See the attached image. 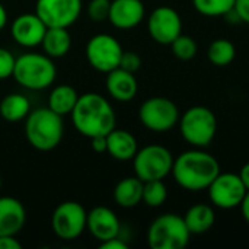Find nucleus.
Instances as JSON below:
<instances>
[{
	"instance_id": "nucleus-3",
	"label": "nucleus",
	"mask_w": 249,
	"mask_h": 249,
	"mask_svg": "<svg viewBox=\"0 0 249 249\" xmlns=\"http://www.w3.org/2000/svg\"><path fill=\"white\" fill-rule=\"evenodd\" d=\"M25 120L26 140L34 149L50 152L61 143L64 134L63 118L48 107L31 111Z\"/></svg>"
},
{
	"instance_id": "nucleus-21",
	"label": "nucleus",
	"mask_w": 249,
	"mask_h": 249,
	"mask_svg": "<svg viewBox=\"0 0 249 249\" xmlns=\"http://www.w3.org/2000/svg\"><path fill=\"white\" fill-rule=\"evenodd\" d=\"M184 222L191 235H201L213 228L216 214L213 207L209 204H194L187 210Z\"/></svg>"
},
{
	"instance_id": "nucleus-29",
	"label": "nucleus",
	"mask_w": 249,
	"mask_h": 249,
	"mask_svg": "<svg viewBox=\"0 0 249 249\" xmlns=\"http://www.w3.org/2000/svg\"><path fill=\"white\" fill-rule=\"evenodd\" d=\"M109 0H90L88 4V16L93 22H102L108 19L109 15Z\"/></svg>"
},
{
	"instance_id": "nucleus-5",
	"label": "nucleus",
	"mask_w": 249,
	"mask_h": 249,
	"mask_svg": "<svg viewBox=\"0 0 249 249\" xmlns=\"http://www.w3.org/2000/svg\"><path fill=\"white\" fill-rule=\"evenodd\" d=\"M179 130L184 140L194 147H207L217 131V118L214 112L203 105L188 108L179 118Z\"/></svg>"
},
{
	"instance_id": "nucleus-22",
	"label": "nucleus",
	"mask_w": 249,
	"mask_h": 249,
	"mask_svg": "<svg viewBox=\"0 0 249 249\" xmlns=\"http://www.w3.org/2000/svg\"><path fill=\"white\" fill-rule=\"evenodd\" d=\"M41 45L48 57L60 58L70 51L71 35L67 28H47Z\"/></svg>"
},
{
	"instance_id": "nucleus-17",
	"label": "nucleus",
	"mask_w": 249,
	"mask_h": 249,
	"mask_svg": "<svg viewBox=\"0 0 249 249\" xmlns=\"http://www.w3.org/2000/svg\"><path fill=\"white\" fill-rule=\"evenodd\" d=\"M105 86L109 96L118 102H130L139 90L134 73L127 71L121 67H117L107 73Z\"/></svg>"
},
{
	"instance_id": "nucleus-24",
	"label": "nucleus",
	"mask_w": 249,
	"mask_h": 249,
	"mask_svg": "<svg viewBox=\"0 0 249 249\" xmlns=\"http://www.w3.org/2000/svg\"><path fill=\"white\" fill-rule=\"evenodd\" d=\"M79 99L77 90L70 85H58L55 86L48 96V108L58 115L71 114L76 102Z\"/></svg>"
},
{
	"instance_id": "nucleus-1",
	"label": "nucleus",
	"mask_w": 249,
	"mask_h": 249,
	"mask_svg": "<svg viewBox=\"0 0 249 249\" xmlns=\"http://www.w3.org/2000/svg\"><path fill=\"white\" fill-rule=\"evenodd\" d=\"M70 115L74 128L88 139L107 136L115 128V111L108 99L99 93L88 92L79 95Z\"/></svg>"
},
{
	"instance_id": "nucleus-12",
	"label": "nucleus",
	"mask_w": 249,
	"mask_h": 249,
	"mask_svg": "<svg viewBox=\"0 0 249 249\" xmlns=\"http://www.w3.org/2000/svg\"><path fill=\"white\" fill-rule=\"evenodd\" d=\"M82 0H36L35 13L47 28H69L80 16Z\"/></svg>"
},
{
	"instance_id": "nucleus-9",
	"label": "nucleus",
	"mask_w": 249,
	"mask_h": 249,
	"mask_svg": "<svg viewBox=\"0 0 249 249\" xmlns=\"http://www.w3.org/2000/svg\"><path fill=\"white\" fill-rule=\"evenodd\" d=\"M88 212L77 201H64L55 207L51 216V228L61 241H74L86 229Z\"/></svg>"
},
{
	"instance_id": "nucleus-11",
	"label": "nucleus",
	"mask_w": 249,
	"mask_h": 249,
	"mask_svg": "<svg viewBox=\"0 0 249 249\" xmlns=\"http://www.w3.org/2000/svg\"><path fill=\"white\" fill-rule=\"evenodd\" d=\"M209 198L213 206L222 210H231L239 207L245 194L247 188L239 178V174H219L213 182L209 185Z\"/></svg>"
},
{
	"instance_id": "nucleus-36",
	"label": "nucleus",
	"mask_w": 249,
	"mask_h": 249,
	"mask_svg": "<svg viewBox=\"0 0 249 249\" xmlns=\"http://www.w3.org/2000/svg\"><path fill=\"white\" fill-rule=\"evenodd\" d=\"M239 178L242 179L245 188L249 190V162L248 163H245V165L241 168V171H239Z\"/></svg>"
},
{
	"instance_id": "nucleus-15",
	"label": "nucleus",
	"mask_w": 249,
	"mask_h": 249,
	"mask_svg": "<svg viewBox=\"0 0 249 249\" xmlns=\"http://www.w3.org/2000/svg\"><path fill=\"white\" fill-rule=\"evenodd\" d=\"M86 229L95 239H98L99 242H105L120 235L121 225L117 214L111 209L105 206H98L88 213Z\"/></svg>"
},
{
	"instance_id": "nucleus-28",
	"label": "nucleus",
	"mask_w": 249,
	"mask_h": 249,
	"mask_svg": "<svg viewBox=\"0 0 249 249\" xmlns=\"http://www.w3.org/2000/svg\"><path fill=\"white\" fill-rule=\"evenodd\" d=\"M172 47V53L177 58L182 60V61H188V60H193L196 55H197V51H198V47H197V42L188 36V35H179L178 38L174 39V42L171 44Z\"/></svg>"
},
{
	"instance_id": "nucleus-4",
	"label": "nucleus",
	"mask_w": 249,
	"mask_h": 249,
	"mask_svg": "<svg viewBox=\"0 0 249 249\" xmlns=\"http://www.w3.org/2000/svg\"><path fill=\"white\" fill-rule=\"evenodd\" d=\"M57 69L51 57L38 53H25L15 61V80L31 90H42L51 86L55 80Z\"/></svg>"
},
{
	"instance_id": "nucleus-31",
	"label": "nucleus",
	"mask_w": 249,
	"mask_h": 249,
	"mask_svg": "<svg viewBox=\"0 0 249 249\" xmlns=\"http://www.w3.org/2000/svg\"><path fill=\"white\" fill-rule=\"evenodd\" d=\"M120 67L127 71L136 73L142 67V58L134 51H123V55L120 60Z\"/></svg>"
},
{
	"instance_id": "nucleus-16",
	"label": "nucleus",
	"mask_w": 249,
	"mask_h": 249,
	"mask_svg": "<svg viewBox=\"0 0 249 249\" xmlns=\"http://www.w3.org/2000/svg\"><path fill=\"white\" fill-rule=\"evenodd\" d=\"M146 9L142 0H112L108 20L118 29H133L144 19Z\"/></svg>"
},
{
	"instance_id": "nucleus-23",
	"label": "nucleus",
	"mask_w": 249,
	"mask_h": 249,
	"mask_svg": "<svg viewBox=\"0 0 249 249\" xmlns=\"http://www.w3.org/2000/svg\"><path fill=\"white\" fill-rule=\"evenodd\" d=\"M31 112V102L22 93H9L0 101V115L7 123H19Z\"/></svg>"
},
{
	"instance_id": "nucleus-34",
	"label": "nucleus",
	"mask_w": 249,
	"mask_h": 249,
	"mask_svg": "<svg viewBox=\"0 0 249 249\" xmlns=\"http://www.w3.org/2000/svg\"><path fill=\"white\" fill-rule=\"evenodd\" d=\"M90 147L96 153L107 152V136H96L90 139Z\"/></svg>"
},
{
	"instance_id": "nucleus-7",
	"label": "nucleus",
	"mask_w": 249,
	"mask_h": 249,
	"mask_svg": "<svg viewBox=\"0 0 249 249\" xmlns=\"http://www.w3.org/2000/svg\"><path fill=\"white\" fill-rule=\"evenodd\" d=\"M174 156L169 149L160 144H149L137 150L133 158V168L143 182L163 179L172 172Z\"/></svg>"
},
{
	"instance_id": "nucleus-2",
	"label": "nucleus",
	"mask_w": 249,
	"mask_h": 249,
	"mask_svg": "<svg viewBox=\"0 0 249 249\" xmlns=\"http://www.w3.org/2000/svg\"><path fill=\"white\" fill-rule=\"evenodd\" d=\"M171 174L181 188L187 191H203L220 174V165L213 155L196 147L174 159Z\"/></svg>"
},
{
	"instance_id": "nucleus-26",
	"label": "nucleus",
	"mask_w": 249,
	"mask_h": 249,
	"mask_svg": "<svg viewBox=\"0 0 249 249\" xmlns=\"http://www.w3.org/2000/svg\"><path fill=\"white\" fill-rule=\"evenodd\" d=\"M168 198V190L162 179L147 181L143 184L142 201L149 207H160Z\"/></svg>"
},
{
	"instance_id": "nucleus-39",
	"label": "nucleus",
	"mask_w": 249,
	"mask_h": 249,
	"mask_svg": "<svg viewBox=\"0 0 249 249\" xmlns=\"http://www.w3.org/2000/svg\"><path fill=\"white\" fill-rule=\"evenodd\" d=\"M0 187H1V178H0Z\"/></svg>"
},
{
	"instance_id": "nucleus-13",
	"label": "nucleus",
	"mask_w": 249,
	"mask_h": 249,
	"mask_svg": "<svg viewBox=\"0 0 249 249\" xmlns=\"http://www.w3.org/2000/svg\"><path fill=\"white\" fill-rule=\"evenodd\" d=\"M147 31L155 42L171 45L182 34V19L174 7L159 6L149 15Z\"/></svg>"
},
{
	"instance_id": "nucleus-33",
	"label": "nucleus",
	"mask_w": 249,
	"mask_h": 249,
	"mask_svg": "<svg viewBox=\"0 0 249 249\" xmlns=\"http://www.w3.org/2000/svg\"><path fill=\"white\" fill-rule=\"evenodd\" d=\"M101 248L102 249H128V245L120 238V236H115V238H111L105 242H101Z\"/></svg>"
},
{
	"instance_id": "nucleus-18",
	"label": "nucleus",
	"mask_w": 249,
	"mask_h": 249,
	"mask_svg": "<svg viewBox=\"0 0 249 249\" xmlns=\"http://www.w3.org/2000/svg\"><path fill=\"white\" fill-rule=\"evenodd\" d=\"M26 222L23 204L13 197H0V236H15Z\"/></svg>"
},
{
	"instance_id": "nucleus-6",
	"label": "nucleus",
	"mask_w": 249,
	"mask_h": 249,
	"mask_svg": "<svg viewBox=\"0 0 249 249\" xmlns=\"http://www.w3.org/2000/svg\"><path fill=\"white\" fill-rule=\"evenodd\" d=\"M190 236L184 217L175 213L156 217L147 229V244L152 249H184Z\"/></svg>"
},
{
	"instance_id": "nucleus-19",
	"label": "nucleus",
	"mask_w": 249,
	"mask_h": 249,
	"mask_svg": "<svg viewBox=\"0 0 249 249\" xmlns=\"http://www.w3.org/2000/svg\"><path fill=\"white\" fill-rule=\"evenodd\" d=\"M137 150V140L130 131L114 128L107 134V152L112 159L120 162L133 160Z\"/></svg>"
},
{
	"instance_id": "nucleus-20",
	"label": "nucleus",
	"mask_w": 249,
	"mask_h": 249,
	"mask_svg": "<svg viewBox=\"0 0 249 249\" xmlns=\"http://www.w3.org/2000/svg\"><path fill=\"white\" fill-rule=\"evenodd\" d=\"M143 181L140 178L127 177L121 179L114 188V200L123 209H131L142 203L143 198Z\"/></svg>"
},
{
	"instance_id": "nucleus-35",
	"label": "nucleus",
	"mask_w": 249,
	"mask_h": 249,
	"mask_svg": "<svg viewBox=\"0 0 249 249\" xmlns=\"http://www.w3.org/2000/svg\"><path fill=\"white\" fill-rule=\"evenodd\" d=\"M22 245L15 236H0V249H20Z\"/></svg>"
},
{
	"instance_id": "nucleus-14",
	"label": "nucleus",
	"mask_w": 249,
	"mask_h": 249,
	"mask_svg": "<svg viewBox=\"0 0 249 249\" xmlns=\"http://www.w3.org/2000/svg\"><path fill=\"white\" fill-rule=\"evenodd\" d=\"M45 31H47V25L36 13L19 15L12 22V28H10V34L15 42L25 48H34L41 45Z\"/></svg>"
},
{
	"instance_id": "nucleus-30",
	"label": "nucleus",
	"mask_w": 249,
	"mask_h": 249,
	"mask_svg": "<svg viewBox=\"0 0 249 249\" xmlns=\"http://www.w3.org/2000/svg\"><path fill=\"white\" fill-rule=\"evenodd\" d=\"M15 61L16 58L13 57V54L9 50L0 47V80L9 79L10 76H13Z\"/></svg>"
},
{
	"instance_id": "nucleus-25",
	"label": "nucleus",
	"mask_w": 249,
	"mask_h": 249,
	"mask_svg": "<svg viewBox=\"0 0 249 249\" xmlns=\"http://www.w3.org/2000/svg\"><path fill=\"white\" fill-rule=\"evenodd\" d=\"M209 61L216 67H226L229 66L236 57V48L233 42L226 38L214 39L207 48Z\"/></svg>"
},
{
	"instance_id": "nucleus-8",
	"label": "nucleus",
	"mask_w": 249,
	"mask_h": 249,
	"mask_svg": "<svg viewBox=\"0 0 249 249\" xmlns=\"http://www.w3.org/2000/svg\"><path fill=\"white\" fill-rule=\"evenodd\" d=\"M139 120L147 130L155 133H165L178 124L179 111L171 99L163 96H153L142 104L139 109Z\"/></svg>"
},
{
	"instance_id": "nucleus-10",
	"label": "nucleus",
	"mask_w": 249,
	"mask_h": 249,
	"mask_svg": "<svg viewBox=\"0 0 249 249\" xmlns=\"http://www.w3.org/2000/svg\"><path fill=\"white\" fill-rule=\"evenodd\" d=\"M121 44L109 34H96L86 44V60L95 70L108 73L120 67L123 55Z\"/></svg>"
},
{
	"instance_id": "nucleus-37",
	"label": "nucleus",
	"mask_w": 249,
	"mask_h": 249,
	"mask_svg": "<svg viewBox=\"0 0 249 249\" xmlns=\"http://www.w3.org/2000/svg\"><path fill=\"white\" fill-rule=\"evenodd\" d=\"M241 210H242L244 219L249 223V190L247 191V194H245V197H244V200L241 203Z\"/></svg>"
},
{
	"instance_id": "nucleus-38",
	"label": "nucleus",
	"mask_w": 249,
	"mask_h": 249,
	"mask_svg": "<svg viewBox=\"0 0 249 249\" xmlns=\"http://www.w3.org/2000/svg\"><path fill=\"white\" fill-rule=\"evenodd\" d=\"M6 23H7V12H6L4 6L0 3V31L6 26Z\"/></svg>"
},
{
	"instance_id": "nucleus-27",
	"label": "nucleus",
	"mask_w": 249,
	"mask_h": 249,
	"mask_svg": "<svg viewBox=\"0 0 249 249\" xmlns=\"http://www.w3.org/2000/svg\"><path fill=\"white\" fill-rule=\"evenodd\" d=\"M193 4L203 16H225L235 6V0H193Z\"/></svg>"
},
{
	"instance_id": "nucleus-32",
	"label": "nucleus",
	"mask_w": 249,
	"mask_h": 249,
	"mask_svg": "<svg viewBox=\"0 0 249 249\" xmlns=\"http://www.w3.org/2000/svg\"><path fill=\"white\" fill-rule=\"evenodd\" d=\"M233 9L238 13L241 22L249 23V0H235Z\"/></svg>"
}]
</instances>
